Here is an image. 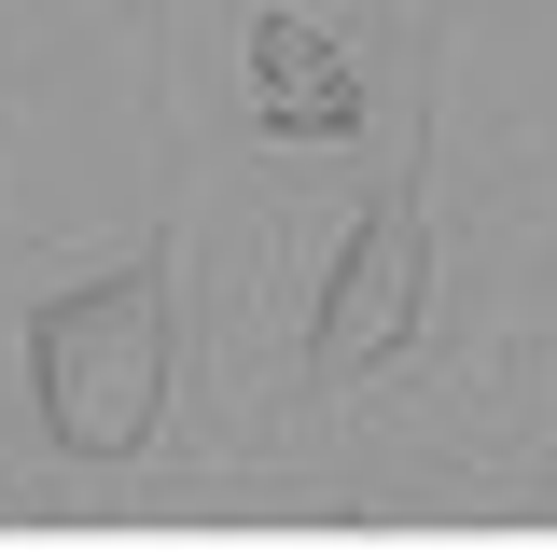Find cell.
<instances>
[{"instance_id":"3957f363","label":"cell","mask_w":557,"mask_h":557,"mask_svg":"<svg viewBox=\"0 0 557 557\" xmlns=\"http://www.w3.org/2000/svg\"><path fill=\"white\" fill-rule=\"evenodd\" d=\"M251 57H265V126H348V84H335V57H321V42H307L293 14H278Z\"/></svg>"},{"instance_id":"6da1fadb","label":"cell","mask_w":557,"mask_h":557,"mask_svg":"<svg viewBox=\"0 0 557 557\" xmlns=\"http://www.w3.org/2000/svg\"><path fill=\"white\" fill-rule=\"evenodd\" d=\"M28 391H42V432L70 460H126L153 405H168V265L84 278L28 321Z\"/></svg>"},{"instance_id":"7a4b0ae2","label":"cell","mask_w":557,"mask_h":557,"mask_svg":"<svg viewBox=\"0 0 557 557\" xmlns=\"http://www.w3.org/2000/svg\"><path fill=\"white\" fill-rule=\"evenodd\" d=\"M418 307H432V223H418V182H391V196L348 223L335 278H321V321H307V376H321V391H348L362 362H391V348L418 335Z\"/></svg>"}]
</instances>
